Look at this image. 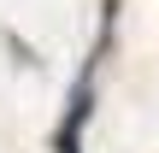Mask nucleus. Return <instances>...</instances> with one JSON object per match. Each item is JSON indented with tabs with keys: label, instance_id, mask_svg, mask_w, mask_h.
I'll list each match as a JSON object with an SVG mask.
<instances>
[{
	"label": "nucleus",
	"instance_id": "nucleus-1",
	"mask_svg": "<svg viewBox=\"0 0 159 153\" xmlns=\"http://www.w3.org/2000/svg\"><path fill=\"white\" fill-rule=\"evenodd\" d=\"M112 24H118V0L100 6V35H94L89 59H83L77 83H71V94H65V118H59V130H53V153H83V130H89L94 94H100V65H106V47H112Z\"/></svg>",
	"mask_w": 159,
	"mask_h": 153
}]
</instances>
